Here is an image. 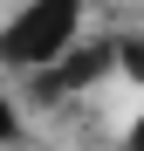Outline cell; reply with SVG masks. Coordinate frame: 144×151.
Instances as JSON below:
<instances>
[{
	"label": "cell",
	"mask_w": 144,
	"mask_h": 151,
	"mask_svg": "<svg viewBox=\"0 0 144 151\" xmlns=\"http://www.w3.org/2000/svg\"><path fill=\"white\" fill-rule=\"evenodd\" d=\"M82 7L89 0H21L14 21L0 28V69L41 76L82 41Z\"/></svg>",
	"instance_id": "6da1fadb"
},
{
	"label": "cell",
	"mask_w": 144,
	"mask_h": 151,
	"mask_svg": "<svg viewBox=\"0 0 144 151\" xmlns=\"http://www.w3.org/2000/svg\"><path fill=\"white\" fill-rule=\"evenodd\" d=\"M117 76L144 83V35H117Z\"/></svg>",
	"instance_id": "7a4b0ae2"
},
{
	"label": "cell",
	"mask_w": 144,
	"mask_h": 151,
	"mask_svg": "<svg viewBox=\"0 0 144 151\" xmlns=\"http://www.w3.org/2000/svg\"><path fill=\"white\" fill-rule=\"evenodd\" d=\"M21 131V110H14V96H7V83H0V144H7Z\"/></svg>",
	"instance_id": "3957f363"
},
{
	"label": "cell",
	"mask_w": 144,
	"mask_h": 151,
	"mask_svg": "<svg viewBox=\"0 0 144 151\" xmlns=\"http://www.w3.org/2000/svg\"><path fill=\"white\" fill-rule=\"evenodd\" d=\"M124 151H144V117H137L130 131H124Z\"/></svg>",
	"instance_id": "277c9868"
}]
</instances>
